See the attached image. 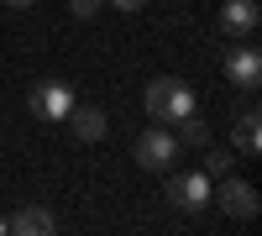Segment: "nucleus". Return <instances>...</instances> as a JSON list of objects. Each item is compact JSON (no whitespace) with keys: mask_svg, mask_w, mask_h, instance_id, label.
I'll list each match as a JSON object with an SVG mask.
<instances>
[{"mask_svg":"<svg viewBox=\"0 0 262 236\" xmlns=\"http://www.w3.org/2000/svg\"><path fill=\"white\" fill-rule=\"evenodd\" d=\"M147 116L158 121V126H179L184 116H194V90H189L184 79H173V74L152 79L147 84Z\"/></svg>","mask_w":262,"mask_h":236,"instance_id":"obj_1","label":"nucleus"},{"mask_svg":"<svg viewBox=\"0 0 262 236\" xmlns=\"http://www.w3.org/2000/svg\"><path fill=\"white\" fill-rule=\"evenodd\" d=\"M179 137H173L168 132V126H158V121H152L147 126V132L137 137V163L147 168V174H168V168H173V158H179Z\"/></svg>","mask_w":262,"mask_h":236,"instance_id":"obj_2","label":"nucleus"},{"mask_svg":"<svg viewBox=\"0 0 262 236\" xmlns=\"http://www.w3.org/2000/svg\"><path fill=\"white\" fill-rule=\"evenodd\" d=\"M215 205L226 210V216H236V221H257V210H262V195L247 184V179H221V189H215Z\"/></svg>","mask_w":262,"mask_h":236,"instance_id":"obj_3","label":"nucleus"},{"mask_svg":"<svg viewBox=\"0 0 262 236\" xmlns=\"http://www.w3.org/2000/svg\"><path fill=\"white\" fill-rule=\"evenodd\" d=\"M32 111H37L42 121H69L74 90H69V84H58V79H42V84H32Z\"/></svg>","mask_w":262,"mask_h":236,"instance_id":"obj_4","label":"nucleus"},{"mask_svg":"<svg viewBox=\"0 0 262 236\" xmlns=\"http://www.w3.org/2000/svg\"><path fill=\"white\" fill-rule=\"evenodd\" d=\"M168 200L194 216V210L210 205V179L205 174H168Z\"/></svg>","mask_w":262,"mask_h":236,"instance_id":"obj_5","label":"nucleus"},{"mask_svg":"<svg viewBox=\"0 0 262 236\" xmlns=\"http://www.w3.org/2000/svg\"><path fill=\"white\" fill-rule=\"evenodd\" d=\"M257 21H262V6H257V0H226V6H221V27H226L231 37H252Z\"/></svg>","mask_w":262,"mask_h":236,"instance_id":"obj_6","label":"nucleus"},{"mask_svg":"<svg viewBox=\"0 0 262 236\" xmlns=\"http://www.w3.org/2000/svg\"><path fill=\"white\" fill-rule=\"evenodd\" d=\"M6 226H11L16 236H53V231H58V216H53L48 205H21Z\"/></svg>","mask_w":262,"mask_h":236,"instance_id":"obj_7","label":"nucleus"},{"mask_svg":"<svg viewBox=\"0 0 262 236\" xmlns=\"http://www.w3.org/2000/svg\"><path fill=\"white\" fill-rule=\"evenodd\" d=\"M226 74H231V84H242V90H257V79H262V53L252 48H236V53H226Z\"/></svg>","mask_w":262,"mask_h":236,"instance_id":"obj_8","label":"nucleus"},{"mask_svg":"<svg viewBox=\"0 0 262 236\" xmlns=\"http://www.w3.org/2000/svg\"><path fill=\"white\" fill-rule=\"evenodd\" d=\"M69 121H74V137L79 142H100L105 137V111H95V105H74Z\"/></svg>","mask_w":262,"mask_h":236,"instance_id":"obj_9","label":"nucleus"},{"mask_svg":"<svg viewBox=\"0 0 262 236\" xmlns=\"http://www.w3.org/2000/svg\"><path fill=\"white\" fill-rule=\"evenodd\" d=\"M257 147H262V126H257V105H247L242 121H236V153L257 158Z\"/></svg>","mask_w":262,"mask_h":236,"instance_id":"obj_10","label":"nucleus"},{"mask_svg":"<svg viewBox=\"0 0 262 236\" xmlns=\"http://www.w3.org/2000/svg\"><path fill=\"white\" fill-rule=\"evenodd\" d=\"M231 147H210V153H205V179H226L231 174Z\"/></svg>","mask_w":262,"mask_h":236,"instance_id":"obj_11","label":"nucleus"},{"mask_svg":"<svg viewBox=\"0 0 262 236\" xmlns=\"http://www.w3.org/2000/svg\"><path fill=\"white\" fill-rule=\"evenodd\" d=\"M179 142H189V147H210V126L194 121V116H184V121H179Z\"/></svg>","mask_w":262,"mask_h":236,"instance_id":"obj_12","label":"nucleus"},{"mask_svg":"<svg viewBox=\"0 0 262 236\" xmlns=\"http://www.w3.org/2000/svg\"><path fill=\"white\" fill-rule=\"evenodd\" d=\"M100 6H105V0H69V11H74V16H84V21H90Z\"/></svg>","mask_w":262,"mask_h":236,"instance_id":"obj_13","label":"nucleus"},{"mask_svg":"<svg viewBox=\"0 0 262 236\" xmlns=\"http://www.w3.org/2000/svg\"><path fill=\"white\" fill-rule=\"evenodd\" d=\"M111 6H116V11H142L147 0H111Z\"/></svg>","mask_w":262,"mask_h":236,"instance_id":"obj_14","label":"nucleus"},{"mask_svg":"<svg viewBox=\"0 0 262 236\" xmlns=\"http://www.w3.org/2000/svg\"><path fill=\"white\" fill-rule=\"evenodd\" d=\"M6 6H16V11H21V6H37V0H6Z\"/></svg>","mask_w":262,"mask_h":236,"instance_id":"obj_15","label":"nucleus"},{"mask_svg":"<svg viewBox=\"0 0 262 236\" xmlns=\"http://www.w3.org/2000/svg\"><path fill=\"white\" fill-rule=\"evenodd\" d=\"M6 231H11V226H6V221H0V236H6Z\"/></svg>","mask_w":262,"mask_h":236,"instance_id":"obj_16","label":"nucleus"}]
</instances>
